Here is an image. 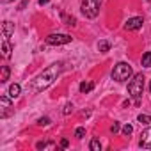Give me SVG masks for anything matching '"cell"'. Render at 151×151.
<instances>
[{
    "label": "cell",
    "mask_w": 151,
    "mask_h": 151,
    "mask_svg": "<svg viewBox=\"0 0 151 151\" xmlns=\"http://www.w3.org/2000/svg\"><path fill=\"white\" fill-rule=\"evenodd\" d=\"M0 107H2V110H0V117L6 119L11 114V100H9V96H0Z\"/></svg>",
    "instance_id": "cell-6"
},
{
    "label": "cell",
    "mask_w": 151,
    "mask_h": 151,
    "mask_svg": "<svg viewBox=\"0 0 151 151\" xmlns=\"http://www.w3.org/2000/svg\"><path fill=\"white\" fill-rule=\"evenodd\" d=\"M20 93H22V87H20L18 84H13V86L9 87V96H11V98H18Z\"/></svg>",
    "instance_id": "cell-11"
},
{
    "label": "cell",
    "mask_w": 151,
    "mask_h": 151,
    "mask_svg": "<svg viewBox=\"0 0 151 151\" xmlns=\"http://www.w3.org/2000/svg\"><path fill=\"white\" fill-rule=\"evenodd\" d=\"M9 73H11L9 66H2V77H0V82H2V84H6L9 80Z\"/></svg>",
    "instance_id": "cell-12"
},
{
    "label": "cell",
    "mask_w": 151,
    "mask_h": 151,
    "mask_svg": "<svg viewBox=\"0 0 151 151\" xmlns=\"http://www.w3.org/2000/svg\"><path fill=\"white\" fill-rule=\"evenodd\" d=\"M50 2V0H39V6H46Z\"/></svg>",
    "instance_id": "cell-25"
},
{
    "label": "cell",
    "mask_w": 151,
    "mask_h": 151,
    "mask_svg": "<svg viewBox=\"0 0 151 151\" xmlns=\"http://www.w3.org/2000/svg\"><path fill=\"white\" fill-rule=\"evenodd\" d=\"M132 132H133V126H132V124H124V126H123V135L128 137V135H132Z\"/></svg>",
    "instance_id": "cell-18"
},
{
    "label": "cell",
    "mask_w": 151,
    "mask_h": 151,
    "mask_svg": "<svg viewBox=\"0 0 151 151\" xmlns=\"http://www.w3.org/2000/svg\"><path fill=\"white\" fill-rule=\"evenodd\" d=\"M139 144H140V147H144V149H151V126L146 128V130L140 133Z\"/></svg>",
    "instance_id": "cell-8"
},
{
    "label": "cell",
    "mask_w": 151,
    "mask_h": 151,
    "mask_svg": "<svg viewBox=\"0 0 151 151\" xmlns=\"http://www.w3.org/2000/svg\"><path fill=\"white\" fill-rule=\"evenodd\" d=\"M60 71H62V64L60 62H57V64H52L50 68H46L41 75H37V77L27 86V89H29V93H32V94H37V93H41V91H45V89H48L55 80H57V77L60 75Z\"/></svg>",
    "instance_id": "cell-1"
},
{
    "label": "cell",
    "mask_w": 151,
    "mask_h": 151,
    "mask_svg": "<svg viewBox=\"0 0 151 151\" xmlns=\"http://www.w3.org/2000/svg\"><path fill=\"white\" fill-rule=\"evenodd\" d=\"M71 36L68 34H50L46 37V45H52V46H59V45H68L71 43Z\"/></svg>",
    "instance_id": "cell-5"
},
{
    "label": "cell",
    "mask_w": 151,
    "mask_h": 151,
    "mask_svg": "<svg viewBox=\"0 0 151 151\" xmlns=\"http://www.w3.org/2000/svg\"><path fill=\"white\" fill-rule=\"evenodd\" d=\"M71 110H73V105H71V103H66V107H64V110H62V112L68 116V114H71Z\"/></svg>",
    "instance_id": "cell-22"
},
{
    "label": "cell",
    "mask_w": 151,
    "mask_h": 151,
    "mask_svg": "<svg viewBox=\"0 0 151 151\" xmlns=\"http://www.w3.org/2000/svg\"><path fill=\"white\" fill-rule=\"evenodd\" d=\"M101 0H82V13L86 18H96L100 13Z\"/></svg>",
    "instance_id": "cell-4"
},
{
    "label": "cell",
    "mask_w": 151,
    "mask_h": 151,
    "mask_svg": "<svg viewBox=\"0 0 151 151\" xmlns=\"http://www.w3.org/2000/svg\"><path fill=\"white\" fill-rule=\"evenodd\" d=\"M89 147H91V151H100V149H101V144H100L98 139H93L91 144H89Z\"/></svg>",
    "instance_id": "cell-16"
},
{
    "label": "cell",
    "mask_w": 151,
    "mask_h": 151,
    "mask_svg": "<svg viewBox=\"0 0 151 151\" xmlns=\"http://www.w3.org/2000/svg\"><path fill=\"white\" fill-rule=\"evenodd\" d=\"M98 50H100V52H103V53H107V52L110 50V43H109V41H100Z\"/></svg>",
    "instance_id": "cell-15"
},
{
    "label": "cell",
    "mask_w": 151,
    "mask_h": 151,
    "mask_svg": "<svg viewBox=\"0 0 151 151\" xmlns=\"http://www.w3.org/2000/svg\"><path fill=\"white\" fill-rule=\"evenodd\" d=\"M9 2H14V0H2V4H9Z\"/></svg>",
    "instance_id": "cell-26"
},
{
    "label": "cell",
    "mask_w": 151,
    "mask_h": 151,
    "mask_svg": "<svg viewBox=\"0 0 151 151\" xmlns=\"http://www.w3.org/2000/svg\"><path fill=\"white\" fill-rule=\"evenodd\" d=\"M137 119H139V123H142V124H149V123H151V116H146V114H140Z\"/></svg>",
    "instance_id": "cell-17"
},
{
    "label": "cell",
    "mask_w": 151,
    "mask_h": 151,
    "mask_svg": "<svg viewBox=\"0 0 151 151\" xmlns=\"http://www.w3.org/2000/svg\"><path fill=\"white\" fill-rule=\"evenodd\" d=\"M142 23H144V20H142L140 16H133V18H128V20H126L124 29H126V30H139V29L142 27Z\"/></svg>",
    "instance_id": "cell-7"
},
{
    "label": "cell",
    "mask_w": 151,
    "mask_h": 151,
    "mask_svg": "<svg viewBox=\"0 0 151 151\" xmlns=\"http://www.w3.org/2000/svg\"><path fill=\"white\" fill-rule=\"evenodd\" d=\"M93 87H94V84L89 82V80H86V82L80 84V93H89V91H93Z\"/></svg>",
    "instance_id": "cell-13"
},
{
    "label": "cell",
    "mask_w": 151,
    "mask_h": 151,
    "mask_svg": "<svg viewBox=\"0 0 151 151\" xmlns=\"http://www.w3.org/2000/svg\"><path fill=\"white\" fill-rule=\"evenodd\" d=\"M37 124H39V126H48V124H50V119H48V117H39V119H37Z\"/></svg>",
    "instance_id": "cell-20"
},
{
    "label": "cell",
    "mask_w": 151,
    "mask_h": 151,
    "mask_svg": "<svg viewBox=\"0 0 151 151\" xmlns=\"http://www.w3.org/2000/svg\"><path fill=\"white\" fill-rule=\"evenodd\" d=\"M68 146H69L68 139H62V140H60V147H68Z\"/></svg>",
    "instance_id": "cell-24"
},
{
    "label": "cell",
    "mask_w": 151,
    "mask_h": 151,
    "mask_svg": "<svg viewBox=\"0 0 151 151\" xmlns=\"http://www.w3.org/2000/svg\"><path fill=\"white\" fill-rule=\"evenodd\" d=\"M132 75H133V69L128 62H117L112 69V80L116 82H126L132 78Z\"/></svg>",
    "instance_id": "cell-3"
},
{
    "label": "cell",
    "mask_w": 151,
    "mask_h": 151,
    "mask_svg": "<svg viewBox=\"0 0 151 151\" xmlns=\"http://www.w3.org/2000/svg\"><path fill=\"white\" fill-rule=\"evenodd\" d=\"M142 66L144 68H151V52H146L142 55Z\"/></svg>",
    "instance_id": "cell-14"
},
{
    "label": "cell",
    "mask_w": 151,
    "mask_h": 151,
    "mask_svg": "<svg viewBox=\"0 0 151 151\" xmlns=\"http://www.w3.org/2000/svg\"><path fill=\"white\" fill-rule=\"evenodd\" d=\"M36 147H37V149H45V147H53V144H52V142H37Z\"/></svg>",
    "instance_id": "cell-21"
},
{
    "label": "cell",
    "mask_w": 151,
    "mask_h": 151,
    "mask_svg": "<svg viewBox=\"0 0 151 151\" xmlns=\"http://www.w3.org/2000/svg\"><path fill=\"white\" fill-rule=\"evenodd\" d=\"M142 93H144V75L142 73H137V75H133V78L128 84V94L139 105L140 103V98H142Z\"/></svg>",
    "instance_id": "cell-2"
},
{
    "label": "cell",
    "mask_w": 151,
    "mask_h": 151,
    "mask_svg": "<svg viewBox=\"0 0 151 151\" xmlns=\"http://www.w3.org/2000/svg\"><path fill=\"white\" fill-rule=\"evenodd\" d=\"M110 132H112V133H117V132H119V123H114V124L110 126Z\"/></svg>",
    "instance_id": "cell-23"
},
{
    "label": "cell",
    "mask_w": 151,
    "mask_h": 151,
    "mask_svg": "<svg viewBox=\"0 0 151 151\" xmlns=\"http://www.w3.org/2000/svg\"><path fill=\"white\" fill-rule=\"evenodd\" d=\"M149 91H151V84H149Z\"/></svg>",
    "instance_id": "cell-27"
},
{
    "label": "cell",
    "mask_w": 151,
    "mask_h": 151,
    "mask_svg": "<svg viewBox=\"0 0 151 151\" xmlns=\"http://www.w3.org/2000/svg\"><path fill=\"white\" fill-rule=\"evenodd\" d=\"M84 135H86V128H77V132H75V137L77 139H84Z\"/></svg>",
    "instance_id": "cell-19"
},
{
    "label": "cell",
    "mask_w": 151,
    "mask_h": 151,
    "mask_svg": "<svg viewBox=\"0 0 151 151\" xmlns=\"http://www.w3.org/2000/svg\"><path fill=\"white\" fill-rule=\"evenodd\" d=\"M2 52H4V57H11V52H13V48H11V43H9V39H6V37H4V43H2Z\"/></svg>",
    "instance_id": "cell-10"
},
{
    "label": "cell",
    "mask_w": 151,
    "mask_h": 151,
    "mask_svg": "<svg viewBox=\"0 0 151 151\" xmlns=\"http://www.w3.org/2000/svg\"><path fill=\"white\" fill-rule=\"evenodd\" d=\"M13 32H14V23H11V22H4V23H2V34H4V37L9 39Z\"/></svg>",
    "instance_id": "cell-9"
}]
</instances>
